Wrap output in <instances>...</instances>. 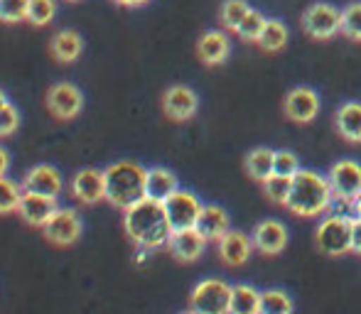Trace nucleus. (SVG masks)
<instances>
[{
    "label": "nucleus",
    "mask_w": 361,
    "mask_h": 314,
    "mask_svg": "<svg viewBox=\"0 0 361 314\" xmlns=\"http://www.w3.org/2000/svg\"><path fill=\"white\" fill-rule=\"evenodd\" d=\"M334 191L327 177H322L314 170H300L293 177V189L286 201V206L298 216H319L332 206Z\"/></svg>",
    "instance_id": "obj_2"
},
{
    "label": "nucleus",
    "mask_w": 361,
    "mask_h": 314,
    "mask_svg": "<svg viewBox=\"0 0 361 314\" xmlns=\"http://www.w3.org/2000/svg\"><path fill=\"white\" fill-rule=\"evenodd\" d=\"M165 206V214H167V221H170V229L172 231H185V229H195L197 226V219L202 214V201L197 194L187 189H177L172 196H167L162 201Z\"/></svg>",
    "instance_id": "obj_7"
},
{
    "label": "nucleus",
    "mask_w": 361,
    "mask_h": 314,
    "mask_svg": "<svg viewBox=\"0 0 361 314\" xmlns=\"http://www.w3.org/2000/svg\"><path fill=\"white\" fill-rule=\"evenodd\" d=\"M20 125V113L15 106H5L3 111H0V138H5V135H13L15 130H18Z\"/></svg>",
    "instance_id": "obj_36"
},
{
    "label": "nucleus",
    "mask_w": 361,
    "mask_h": 314,
    "mask_svg": "<svg viewBox=\"0 0 361 314\" xmlns=\"http://www.w3.org/2000/svg\"><path fill=\"white\" fill-rule=\"evenodd\" d=\"M62 175L49 165H35L25 172L23 177V191H35L44 196H59L62 191Z\"/></svg>",
    "instance_id": "obj_16"
},
{
    "label": "nucleus",
    "mask_w": 361,
    "mask_h": 314,
    "mask_svg": "<svg viewBox=\"0 0 361 314\" xmlns=\"http://www.w3.org/2000/svg\"><path fill=\"white\" fill-rule=\"evenodd\" d=\"M54 13H57V3L54 0H30V10H27V23L44 27V25L52 23Z\"/></svg>",
    "instance_id": "obj_33"
},
{
    "label": "nucleus",
    "mask_w": 361,
    "mask_h": 314,
    "mask_svg": "<svg viewBox=\"0 0 361 314\" xmlns=\"http://www.w3.org/2000/svg\"><path fill=\"white\" fill-rule=\"evenodd\" d=\"M273 165H276V150L271 148H253L243 160L248 177L256 182H266L273 175Z\"/></svg>",
    "instance_id": "obj_24"
},
{
    "label": "nucleus",
    "mask_w": 361,
    "mask_h": 314,
    "mask_svg": "<svg viewBox=\"0 0 361 314\" xmlns=\"http://www.w3.org/2000/svg\"><path fill=\"white\" fill-rule=\"evenodd\" d=\"M337 133L349 143H361V101H347L337 108L334 115Z\"/></svg>",
    "instance_id": "obj_22"
},
{
    "label": "nucleus",
    "mask_w": 361,
    "mask_h": 314,
    "mask_svg": "<svg viewBox=\"0 0 361 314\" xmlns=\"http://www.w3.org/2000/svg\"><path fill=\"white\" fill-rule=\"evenodd\" d=\"M204 248H207V238L197 229L172 231L170 241H167V251L180 263H195L204 253Z\"/></svg>",
    "instance_id": "obj_15"
},
{
    "label": "nucleus",
    "mask_w": 361,
    "mask_h": 314,
    "mask_svg": "<svg viewBox=\"0 0 361 314\" xmlns=\"http://www.w3.org/2000/svg\"><path fill=\"white\" fill-rule=\"evenodd\" d=\"M72 3H79V0H72Z\"/></svg>",
    "instance_id": "obj_43"
},
{
    "label": "nucleus",
    "mask_w": 361,
    "mask_h": 314,
    "mask_svg": "<svg viewBox=\"0 0 361 314\" xmlns=\"http://www.w3.org/2000/svg\"><path fill=\"white\" fill-rule=\"evenodd\" d=\"M327 180L332 184L334 199L352 204L361 191V165L357 160H339L337 165H332Z\"/></svg>",
    "instance_id": "obj_11"
},
{
    "label": "nucleus",
    "mask_w": 361,
    "mask_h": 314,
    "mask_svg": "<svg viewBox=\"0 0 361 314\" xmlns=\"http://www.w3.org/2000/svg\"><path fill=\"white\" fill-rule=\"evenodd\" d=\"M5 106H10V101H8V94H5V91L0 89V111H3Z\"/></svg>",
    "instance_id": "obj_41"
},
{
    "label": "nucleus",
    "mask_w": 361,
    "mask_h": 314,
    "mask_svg": "<svg viewBox=\"0 0 361 314\" xmlns=\"http://www.w3.org/2000/svg\"><path fill=\"white\" fill-rule=\"evenodd\" d=\"M84 234V221L74 209H57L49 221L42 226V236L47 238L52 246L69 248Z\"/></svg>",
    "instance_id": "obj_8"
},
{
    "label": "nucleus",
    "mask_w": 361,
    "mask_h": 314,
    "mask_svg": "<svg viewBox=\"0 0 361 314\" xmlns=\"http://www.w3.org/2000/svg\"><path fill=\"white\" fill-rule=\"evenodd\" d=\"M268 25V18L261 13V10H248L246 18L241 20V25L236 27V34L241 39H246V42H258L263 34V30H266Z\"/></svg>",
    "instance_id": "obj_27"
},
{
    "label": "nucleus",
    "mask_w": 361,
    "mask_h": 314,
    "mask_svg": "<svg viewBox=\"0 0 361 314\" xmlns=\"http://www.w3.org/2000/svg\"><path fill=\"white\" fill-rule=\"evenodd\" d=\"M352 251L361 256V216L352 219Z\"/></svg>",
    "instance_id": "obj_37"
},
{
    "label": "nucleus",
    "mask_w": 361,
    "mask_h": 314,
    "mask_svg": "<svg viewBox=\"0 0 361 314\" xmlns=\"http://www.w3.org/2000/svg\"><path fill=\"white\" fill-rule=\"evenodd\" d=\"M261 312V292L253 285H233L228 314H258Z\"/></svg>",
    "instance_id": "obj_25"
},
{
    "label": "nucleus",
    "mask_w": 361,
    "mask_h": 314,
    "mask_svg": "<svg viewBox=\"0 0 361 314\" xmlns=\"http://www.w3.org/2000/svg\"><path fill=\"white\" fill-rule=\"evenodd\" d=\"M228 224H231V221H228L226 211H224L221 206H216V204H209V206H204V209H202L195 229L200 231L207 241H221V238L231 231V226H228Z\"/></svg>",
    "instance_id": "obj_20"
},
{
    "label": "nucleus",
    "mask_w": 361,
    "mask_h": 314,
    "mask_svg": "<svg viewBox=\"0 0 361 314\" xmlns=\"http://www.w3.org/2000/svg\"><path fill=\"white\" fill-rule=\"evenodd\" d=\"M302 170L300 167V160L293 150H276V165H273V172L283 177H295Z\"/></svg>",
    "instance_id": "obj_35"
},
{
    "label": "nucleus",
    "mask_w": 361,
    "mask_h": 314,
    "mask_svg": "<svg viewBox=\"0 0 361 314\" xmlns=\"http://www.w3.org/2000/svg\"><path fill=\"white\" fill-rule=\"evenodd\" d=\"M342 34L352 42H361V0L342 10Z\"/></svg>",
    "instance_id": "obj_32"
},
{
    "label": "nucleus",
    "mask_w": 361,
    "mask_h": 314,
    "mask_svg": "<svg viewBox=\"0 0 361 314\" xmlns=\"http://www.w3.org/2000/svg\"><path fill=\"white\" fill-rule=\"evenodd\" d=\"M72 194L81 204H99L106 199V175L96 167H84L74 175Z\"/></svg>",
    "instance_id": "obj_14"
},
{
    "label": "nucleus",
    "mask_w": 361,
    "mask_h": 314,
    "mask_svg": "<svg viewBox=\"0 0 361 314\" xmlns=\"http://www.w3.org/2000/svg\"><path fill=\"white\" fill-rule=\"evenodd\" d=\"M253 238L241 234V231H228L226 236L219 241V256L226 265L236 268V265H243V263L251 258L253 253Z\"/></svg>",
    "instance_id": "obj_19"
},
{
    "label": "nucleus",
    "mask_w": 361,
    "mask_h": 314,
    "mask_svg": "<svg viewBox=\"0 0 361 314\" xmlns=\"http://www.w3.org/2000/svg\"><path fill=\"white\" fill-rule=\"evenodd\" d=\"M118 5H123V8H143V5H147L150 0H116Z\"/></svg>",
    "instance_id": "obj_39"
},
{
    "label": "nucleus",
    "mask_w": 361,
    "mask_h": 314,
    "mask_svg": "<svg viewBox=\"0 0 361 314\" xmlns=\"http://www.w3.org/2000/svg\"><path fill=\"white\" fill-rule=\"evenodd\" d=\"M180 189L175 172H170L167 167H150L145 177V196L155 201H165L167 196H172Z\"/></svg>",
    "instance_id": "obj_21"
},
{
    "label": "nucleus",
    "mask_w": 361,
    "mask_h": 314,
    "mask_svg": "<svg viewBox=\"0 0 361 314\" xmlns=\"http://www.w3.org/2000/svg\"><path fill=\"white\" fill-rule=\"evenodd\" d=\"M123 231L143 251H157L167 246L172 236L162 201L147 199V196L123 211Z\"/></svg>",
    "instance_id": "obj_1"
},
{
    "label": "nucleus",
    "mask_w": 361,
    "mask_h": 314,
    "mask_svg": "<svg viewBox=\"0 0 361 314\" xmlns=\"http://www.w3.org/2000/svg\"><path fill=\"white\" fill-rule=\"evenodd\" d=\"M352 209H354V214L361 216V191H359V196H357V199L352 201Z\"/></svg>",
    "instance_id": "obj_40"
},
{
    "label": "nucleus",
    "mask_w": 361,
    "mask_h": 314,
    "mask_svg": "<svg viewBox=\"0 0 361 314\" xmlns=\"http://www.w3.org/2000/svg\"><path fill=\"white\" fill-rule=\"evenodd\" d=\"M197 108H200V99L190 86L175 84L162 94V111L175 123H185V120L195 118Z\"/></svg>",
    "instance_id": "obj_12"
},
{
    "label": "nucleus",
    "mask_w": 361,
    "mask_h": 314,
    "mask_svg": "<svg viewBox=\"0 0 361 314\" xmlns=\"http://www.w3.org/2000/svg\"><path fill=\"white\" fill-rule=\"evenodd\" d=\"M30 0H0V20L3 23H23L27 20Z\"/></svg>",
    "instance_id": "obj_34"
},
{
    "label": "nucleus",
    "mask_w": 361,
    "mask_h": 314,
    "mask_svg": "<svg viewBox=\"0 0 361 314\" xmlns=\"http://www.w3.org/2000/svg\"><path fill=\"white\" fill-rule=\"evenodd\" d=\"M319 94L312 86H295L283 99V113L293 123H312L319 115Z\"/></svg>",
    "instance_id": "obj_9"
},
{
    "label": "nucleus",
    "mask_w": 361,
    "mask_h": 314,
    "mask_svg": "<svg viewBox=\"0 0 361 314\" xmlns=\"http://www.w3.org/2000/svg\"><path fill=\"white\" fill-rule=\"evenodd\" d=\"M57 196L35 194V191H23V199L18 206V216L32 229H42L49 221V216L57 211Z\"/></svg>",
    "instance_id": "obj_13"
},
{
    "label": "nucleus",
    "mask_w": 361,
    "mask_h": 314,
    "mask_svg": "<svg viewBox=\"0 0 361 314\" xmlns=\"http://www.w3.org/2000/svg\"><path fill=\"white\" fill-rule=\"evenodd\" d=\"M8 170H10V153L0 145V177H5Z\"/></svg>",
    "instance_id": "obj_38"
},
{
    "label": "nucleus",
    "mask_w": 361,
    "mask_h": 314,
    "mask_svg": "<svg viewBox=\"0 0 361 314\" xmlns=\"http://www.w3.org/2000/svg\"><path fill=\"white\" fill-rule=\"evenodd\" d=\"M182 314H197V312H192V310H190V312H182Z\"/></svg>",
    "instance_id": "obj_42"
},
{
    "label": "nucleus",
    "mask_w": 361,
    "mask_h": 314,
    "mask_svg": "<svg viewBox=\"0 0 361 314\" xmlns=\"http://www.w3.org/2000/svg\"><path fill=\"white\" fill-rule=\"evenodd\" d=\"M20 199H23V184H15V182L0 177V216L18 214Z\"/></svg>",
    "instance_id": "obj_31"
},
{
    "label": "nucleus",
    "mask_w": 361,
    "mask_h": 314,
    "mask_svg": "<svg viewBox=\"0 0 361 314\" xmlns=\"http://www.w3.org/2000/svg\"><path fill=\"white\" fill-rule=\"evenodd\" d=\"M106 175V201L116 209H128L135 201L145 199L147 170L133 160L114 162L104 170Z\"/></svg>",
    "instance_id": "obj_3"
},
{
    "label": "nucleus",
    "mask_w": 361,
    "mask_h": 314,
    "mask_svg": "<svg viewBox=\"0 0 361 314\" xmlns=\"http://www.w3.org/2000/svg\"><path fill=\"white\" fill-rule=\"evenodd\" d=\"M231 285L219 277H209L195 285L190 295V310L197 314H228Z\"/></svg>",
    "instance_id": "obj_6"
},
{
    "label": "nucleus",
    "mask_w": 361,
    "mask_h": 314,
    "mask_svg": "<svg viewBox=\"0 0 361 314\" xmlns=\"http://www.w3.org/2000/svg\"><path fill=\"white\" fill-rule=\"evenodd\" d=\"M251 10V5L246 0H224L221 10H219V18H221V25L231 32H236V27L241 25V20L246 18V13Z\"/></svg>",
    "instance_id": "obj_30"
},
{
    "label": "nucleus",
    "mask_w": 361,
    "mask_h": 314,
    "mask_svg": "<svg viewBox=\"0 0 361 314\" xmlns=\"http://www.w3.org/2000/svg\"><path fill=\"white\" fill-rule=\"evenodd\" d=\"M293 310H295V305L288 292L276 290V287L261 292V312L258 314H293Z\"/></svg>",
    "instance_id": "obj_28"
},
{
    "label": "nucleus",
    "mask_w": 361,
    "mask_h": 314,
    "mask_svg": "<svg viewBox=\"0 0 361 314\" xmlns=\"http://www.w3.org/2000/svg\"><path fill=\"white\" fill-rule=\"evenodd\" d=\"M288 37H290V32H288L286 23H281L278 18H268L266 30H263L261 39H258L256 44H261L263 52H281L288 44Z\"/></svg>",
    "instance_id": "obj_26"
},
{
    "label": "nucleus",
    "mask_w": 361,
    "mask_h": 314,
    "mask_svg": "<svg viewBox=\"0 0 361 314\" xmlns=\"http://www.w3.org/2000/svg\"><path fill=\"white\" fill-rule=\"evenodd\" d=\"M251 238H253V246L261 253H266V256H278V253L288 246V229L281 221L266 219V221H261V224H256Z\"/></svg>",
    "instance_id": "obj_17"
},
{
    "label": "nucleus",
    "mask_w": 361,
    "mask_h": 314,
    "mask_svg": "<svg viewBox=\"0 0 361 314\" xmlns=\"http://www.w3.org/2000/svg\"><path fill=\"white\" fill-rule=\"evenodd\" d=\"M49 49H52V57L57 59V62L72 64L81 57V52H84V39H81V34L74 32V30H59L52 37Z\"/></svg>",
    "instance_id": "obj_23"
},
{
    "label": "nucleus",
    "mask_w": 361,
    "mask_h": 314,
    "mask_svg": "<svg viewBox=\"0 0 361 314\" xmlns=\"http://www.w3.org/2000/svg\"><path fill=\"white\" fill-rule=\"evenodd\" d=\"M261 187H263V194H266V199H271L273 204L286 206V201L290 196V189H293V177H283V175H276V172H273L266 182H261Z\"/></svg>",
    "instance_id": "obj_29"
},
{
    "label": "nucleus",
    "mask_w": 361,
    "mask_h": 314,
    "mask_svg": "<svg viewBox=\"0 0 361 314\" xmlns=\"http://www.w3.org/2000/svg\"><path fill=\"white\" fill-rule=\"evenodd\" d=\"M47 111L57 120H74L76 115L84 108V94H81L79 86L74 84H54L47 89Z\"/></svg>",
    "instance_id": "obj_10"
},
{
    "label": "nucleus",
    "mask_w": 361,
    "mask_h": 314,
    "mask_svg": "<svg viewBox=\"0 0 361 314\" xmlns=\"http://www.w3.org/2000/svg\"><path fill=\"white\" fill-rule=\"evenodd\" d=\"M231 54V42L221 30H209L197 39V57L207 64V67H216L224 64Z\"/></svg>",
    "instance_id": "obj_18"
},
{
    "label": "nucleus",
    "mask_w": 361,
    "mask_h": 314,
    "mask_svg": "<svg viewBox=\"0 0 361 314\" xmlns=\"http://www.w3.org/2000/svg\"><path fill=\"white\" fill-rule=\"evenodd\" d=\"M314 241H317L319 253L329 258H339L349 253L352 251V219L342 214L327 216L314 231Z\"/></svg>",
    "instance_id": "obj_5"
},
{
    "label": "nucleus",
    "mask_w": 361,
    "mask_h": 314,
    "mask_svg": "<svg viewBox=\"0 0 361 314\" xmlns=\"http://www.w3.org/2000/svg\"><path fill=\"white\" fill-rule=\"evenodd\" d=\"M300 23L307 37L324 42L342 32V10L334 8L332 3H310Z\"/></svg>",
    "instance_id": "obj_4"
}]
</instances>
